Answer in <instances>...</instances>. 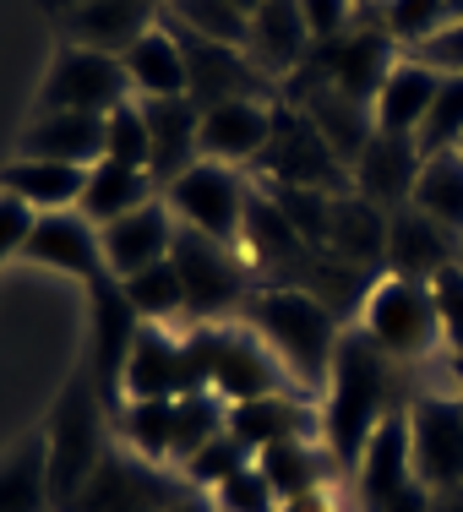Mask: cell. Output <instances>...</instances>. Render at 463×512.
Here are the masks:
<instances>
[{
  "label": "cell",
  "instance_id": "obj_12",
  "mask_svg": "<svg viewBox=\"0 0 463 512\" xmlns=\"http://www.w3.org/2000/svg\"><path fill=\"white\" fill-rule=\"evenodd\" d=\"M409 453H414V480L425 491L463 485V398H414Z\"/></svg>",
  "mask_w": 463,
  "mask_h": 512
},
{
  "label": "cell",
  "instance_id": "obj_50",
  "mask_svg": "<svg viewBox=\"0 0 463 512\" xmlns=\"http://www.w3.org/2000/svg\"><path fill=\"white\" fill-rule=\"evenodd\" d=\"M387 512H431V491H425V485H420V480H414V485H409V491H404V496H398V502H393V507H387Z\"/></svg>",
  "mask_w": 463,
  "mask_h": 512
},
{
  "label": "cell",
  "instance_id": "obj_55",
  "mask_svg": "<svg viewBox=\"0 0 463 512\" xmlns=\"http://www.w3.org/2000/svg\"><path fill=\"white\" fill-rule=\"evenodd\" d=\"M458 371H463V365H458Z\"/></svg>",
  "mask_w": 463,
  "mask_h": 512
},
{
  "label": "cell",
  "instance_id": "obj_9",
  "mask_svg": "<svg viewBox=\"0 0 463 512\" xmlns=\"http://www.w3.org/2000/svg\"><path fill=\"white\" fill-rule=\"evenodd\" d=\"M257 169L267 175V186H311V191H349V164L322 142V131L311 126L300 109L278 104L273 120V142L257 158Z\"/></svg>",
  "mask_w": 463,
  "mask_h": 512
},
{
  "label": "cell",
  "instance_id": "obj_24",
  "mask_svg": "<svg viewBox=\"0 0 463 512\" xmlns=\"http://www.w3.org/2000/svg\"><path fill=\"white\" fill-rule=\"evenodd\" d=\"M229 431L257 458L262 447L289 442V436H322V414L311 404H300L295 393H267V398H246V404L229 409Z\"/></svg>",
  "mask_w": 463,
  "mask_h": 512
},
{
  "label": "cell",
  "instance_id": "obj_5",
  "mask_svg": "<svg viewBox=\"0 0 463 512\" xmlns=\"http://www.w3.org/2000/svg\"><path fill=\"white\" fill-rule=\"evenodd\" d=\"M169 262H175L180 284H186V316L191 327L202 322H229V316L246 311L251 300V262L240 246H224V240H207L197 229L180 224L175 229V251H169Z\"/></svg>",
  "mask_w": 463,
  "mask_h": 512
},
{
  "label": "cell",
  "instance_id": "obj_39",
  "mask_svg": "<svg viewBox=\"0 0 463 512\" xmlns=\"http://www.w3.org/2000/svg\"><path fill=\"white\" fill-rule=\"evenodd\" d=\"M267 197L278 202V213L295 224V235L306 240V246L322 251L327 246V229H333V197L338 191H311V186H273Z\"/></svg>",
  "mask_w": 463,
  "mask_h": 512
},
{
  "label": "cell",
  "instance_id": "obj_23",
  "mask_svg": "<svg viewBox=\"0 0 463 512\" xmlns=\"http://www.w3.org/2000/svg\"><path fill=\"white\" fill-rule=\"evenodd\" d=\"M17 158H55V164L93 169L104 158V120L66 115V109H39L28 120V131L17 137Z\"/></svg>",
  "mask_w": 463,
  "mask_h": 512
},
{
  "label": "cell",
  "instance_id": "obj_7",
  "mask_svg": "<svg viewBox=\"0 0 463 512\" xmlns=\"http://www.w3.org/2000/svg\"><path fill=\"white\" fill-rule=\"evenodd\" d=\"M251 197H257V191L240 180V169L213 164V158H197L186 175H175L164 186V202H169V213H175V224L197 229L207 240H224V246H240Z\"/></svg>",
  "mask_w": 463,
  "mask_h": 512
},
{
  "label": "cell",
  "instance_id": "obj_54",
  "mask_svg": "<svg viewBox=\"0 0 463 512\" xmlns=\"http://www.w3.org/2000/svg\"><path fill=\"white\" fill-rule=\"evenodd\" d=\"M235 6L246 11V17H257V6H262V0H235Z\"/></svg>",
  "mask_w": 463,
  "mask_h": 512
},
{
  "label": "cell",
  "instance_id": "obj_10",
  "mask_svg": "<svg viewBox=\"0 0 463 512\" xmlns=\"http://www.w3.org/2000/svg\"><path fill=\"white\" fill-rule=\"evenodd\" d=\"M137 333H142V316L131 311L120 278L104 273L99 284H88V371L109 404L120 393V376H126V355L137 344Z\"/></svg>",
  "mask_w": 463,
  "mask_h": 512
},
{
  "label": "cell",
  "instance_id": "obj_27",
  "mask_svg": "<svg viewBox=\"0 0 463 512\" xmlns=\"http://www.w3.org/2000/svg\"><path fill=\"white\" fill-rule=\"evenodd\" d=\"M142 115H148V137H153V180L158 191L169 186L175 175H186L197 164V126L202 109L191 99H142Z\"/></svg>",
  "mask_w": 463,
  "mask_h": 512
},
{
  "label": "cell",
  "instance_id": "obj_32",
  "mask_svg": "<svg viewBox=\"0 0 463 512\" xmlns=\"http://www.w3.org/2000/svg\"><path fill=\"white\" fill-rule=\"evenodd\" d=\"M251 60L262 71H295L311 50V33L300 22V6L295 0H262L257 17H251Z\"/></svg>",
  "mask_w": 463,
  "mask_h": 512
},
{
  "label": "cell",
  "instance_id": "obj_18",
  "mask_svg": "<svg viewBox=\"0 0 463 512\" xmlns=\"http://www.w3.org/2000/svg\"><path fill=\"white\" fill-rule=\"evenodd\" d=\"M158 22V0H77L60 11V33L77 50L99 55H126Z\"/></svg>",
  "mask_w": 463,
  "mask_h": 512
},
{
  "label": "cell",
  "instance_id": "obj_19",
  "mask_svg": "<svg viewBox=\"0 0 463 512\" xmlns=\"http://www.w3.org/2000/svg\"><path fill=\"white\" fill-rule=\"evenodd\" d=\"M420 164H425V153L414 137H387V131H376V137L365 142V153L349 164V186H355L365 202H376L382 213H398V207H409V197H414Z\"/></svg>",
  "mask_w": 463,
  "mask_h": 512
},
{
  "label": "cell",
  "instance_id": "obj_34",
  "mask_svg": "<svg viewBox=\"0 0 463 512\" xmlns=\"http://www.w3.org/2000/svg\"><path fill=\"white\" fill-rule=\"evenodd\" d=\"M115 420L137 458L158 463V469L175 458V398H126L115 409Z\"/></svg>",
  "mask_w": 463,
  "mask_h": 512
},
{
  "label": "cell",
  "instance_id": "obj_35",
  "mask_svg": "<svg viewBox=\"0 0 463 512\" xmlns=\"http://www.w3.org/2000/svg\"><path fill=\"white\" fill-rule=\"evenodd\" d=\"M164 17L175 22V28H186L191 39L224 44V50H246L251 44V17L235 0H169Z\"/></svg>",
  "mask_w": 463,
  "mask_h": 512
},
{
  "label": "cell",
  "instance_id": "obj_41",
  "mask_svg": "<svg viewBox=\"0 0 463 512\" xmlns=\"http://www.w3.org/2000/svg\"><path fill=\"white\" fill-rule=\"evenodd\" d=\"M420 153H458L463 148V77H442V88H436V104L431 115H425L420 126Z\"/></svg>",
  "mask_w": 463,
  "mask_h": 512
},
{
  "label": "cell",
  "instance_id": "obj_29",
  "mask_svg": "<svg viewBox=\"0 0 463 512\" xmlns=\"http://www.w3.org/2000/svg\"><path fill=\"white\" fill-rule=\"evenodd\" d=\"M153 197H164L158 191V180L148 169H131V164H115V158H99V164L88 169V186H82V202L77 213L88 218V224H115V218L137 213V207H148Z\"/></svg>",
  "mask_w": 463,
  "mask_h": 512
},
{
  "label": "cell",
  "instance_id": "obj_52",
  "mask_svg": "<svg viewBox=\"0 0 463 512\" xmlns=\"http://www.w3.org/2000/svg\"><path fill=\"white\" fill-rule=\"evenodd\" d=\"M169 512H218V507H213V496L202 502L197 491H180V496H175V507H169Z\"/></svg>",
  "mask_w": 463,
  "mask_h": 512
},
{
  "label": "cell",
  "instance_id": "obj_37",
  "mask_svg": "<svg viewBox=\"0 0 463 512\" xmlns=\"http://www.w3.org/2000/svg\"><path fill=\"white\" fill-rule=\"evenodd\" d=\"M120 289H126L131 311H137L148 327H169V322H180V316H186V284H180L175 262L142 267V273L120 278Z\"/></svg>",
  "mask_w": 463,
  "mask_h": 512
},
{
  "label": "cell",
  "instance_id": "obj_21",
  "mask_svg": "<svg viewBox=\"0 0 463 512\" xmlns=\"http://www.w3.org/2000/svg\"><path fill=\"white\" fill-rule=\"evenodd\" d=\"M175 213H169L164 197H153L148 207H137V213L115 218V224H104V267L115 278H131L142 273V267L153 262H169V251H175Z\"/></svg>",
  "mask_w": 463,
  "mask_h": 512
},
{
  "label": "cell",
  "instance_id": "obj_4",
  "mask_svg": "<svg viewBox=\"0 0 463 512\" xmlns=\"http://www.w3.org/2000/svg\"><path fill=\"white\" fill-rule=\"evenodd\" d=\"M109 398L99 393L93 371H77V382L60 393V404L50 414V496H55V512H66L71 502L82 496V485L93 480V469L104 463L109 453Z\"/></svg>",
  "mask_w": 463,
  "mask_h": 512
},
{
  "label": "cell",
  "instance_id": "obj_33",
  "mask_svg": "<svg viewBox=\"0 0 463 512\" xmlns=\"http://www.w3.org/2000/svg\"><path fill=\"white\" fill-rule=\"evenodd\" d=\"M0 512H55L50 442L44 436H28L0 458Z\"/></svg>",
  "mask_w": 463,
  "mask_h": 512
},
{
  "label": "cell",
  "instance_id": "obj_36",
  "mask_svg": "<svg viewBox=\"0 0 463 512\" xmlns=\"http://www.w3.org/2000/svg\"><path fill=\"white\" fill-rule=\"evenodd\" d=\"M409 207H420L425 218H436V224H447L463 235V153H431L425 158Z\"/></svg>",
  "mask_w": 463,
  "mask_h": 512
},
{
  "label": "cell",
  "instance_id": "obj_51",
  "mask_svg": "<svg viewBox=\"0 0 463 512\" xmlns=\"http://www.w3.org/2000/svg\"><path fill=\"white\" fill-rule=\"evenodd\" d=\"M431 512H463V485H447V491H431Z\"/></svg>",
  "mask_w": 463,
  "mask_h": 512
},
{
  "label": "cell",
  "instance_id": "obj_48",
  "mask_svg": "<svg viewBox=\"0 0 463 512\" xmlns=\"http://www.w3.org/2000/svg\"><path fill=\"white\" fill-rule=\"evenodd\" d=\"M33 207L28 202H17L11 191H0V267L6 262H17L22 246H28V235H33Z\"/></svg>",
  "mask_w": 463,
  "mask_h": 512
},
{
  "label": "cell",
  "instance_id": "obj_22",
  "mask_svg": "<svg viewBox=\"0 0 463 512\" xmlns=\"http://www.w3.org/2000/svg\"><path fill=\"white\" fill-rule=\"evenodd\" d=\"M131 77L137 99H191V66H186V44L175 39L169 22H153L126 55H120Z\"/></svg>",
  "mask_w": 463,
  "mask_h": 512
},
{
  "label": "cell",
  "instance_id": "obj_13",
  "mask_svg": "<svg viewBox=\"0 0 463 512\" xmlns=\"http://www.w3.org/2000/svg\"><path fill=\"white\" fill-rule=\"evenodd\" d=\"M316 66L322 71H316L311 82H300L295 93L327 82V88L349 93V99H360V104H376L387 71L398 66L393 60V33L387 28H355V33H344V39H333V44H316Z\"/></svg>",
  "mask_w": 463,
  "mask_h": 512
},
{
  "label": "cell",
  "instance_id": "obj_25",
  "mask_svg": "<svg viewBox=\"0 0 463 512\" xmlns=\"http://www.w3.org/2000/svg\"><path fill=\"white\" fill-rule=\"evenodd\" d=\"M387 218L376 202H365L355 186L338 191L333 197V229H327V251L338 256V262L360 267V273H376V267H387Z\"/></svg>",
  "mask_w": 463,
  "mask_h": 512
},
{
  "label": "cell",
  "instance_id": "obj_8",
  "mask_svg": "<svg viewBox=\"0 0 463 512\" xmlns=\"http://www.w3.org/2000/svg\"><path fill=\"white\" fill-rule=\"evenodd\" d=\"M120 104H131V77L120 66V55H99V50H66L55 55L50 77L39 88V109H66V115H115Z\"/></svg>",
  "mask_w": 463,
  "mask_h": 512
},
{
  "label": "cell",
  "instance_id": "obj_53",
  "mask_svg": "<svg viewBox=\"0 0 463 512\" xmlns=\"http://www.w3.org/2000/svg\"><path fill=\"white\" fill-rule=\"evenodd\" d=\"M463 17V0H447V22H458Z\"/></svg>",
  "mask_w": 463,
  "mask_h": 512
},
{
  "label": "cell",
  "instance_id": "obj_38",
  "mask_svg": "<svg viewBox=\"0 0 463 512\" xmlns=\"http://www.w3.org/2000/svg\"><path fill=\"white\" fill-rule=\"evenodd\" d=\"M229 431V404L218 393H186V398H175V469H186L191 458L202 453L213 436H224Z\"/></svg>",
  "mask_w": 463,
  "mask_h": 512
},
{
  "label": "cell",
  "instance_id": "obj_47",
  "mask_svg": "<svg viewBox=\"0 0 463 512\" xmlns=\"http://www.w3.org/2000/svg\"><path fill=\"white\" fill-rule=\"evenodd\" d=\"M409 60L431 66L436 77H463V17H458V22H447L442 33H431L425 44H414Z\"/></svg>",
  "mask_w": 463,
  "mask_h": 512
},
{
  "label": "cell",
  "instance_id": "obj_49",
  "mask_svg": "<svg viewBox=\"0 0 463 512\" xmlns=\"http://www.w3.org/2000/svg\"><path fill=\"white\" fill-rule=\"evenodd\" d=\"M278 512H338V491L333 485H316V491H300V496H284Z\"/></svg>",
  "mask_w": 463,
  "mask_h": 512
},
{
  "label": "cell",
  "instance_id": "obj_31",
  "mask_svg": "<svg viewBox=\"0 0 463 512\" xmlns=\"http://www.w3.org/2000/svg\"><path fill=\"white\" fill-rule=\"evenodd\" d=\"M333 463L338 458L327 453V442H316V436H289V442H273L257 453V469L278 491V502H284V496H300V491H316V485H333Z\"/></svg>",
  "mask_w": 463,
  "mask_h": 512
},
{
  "label": "cell",
  "instance_id": "obj_45",
  "mask_svg": "<svg viewBox=\"0 0 463 512\" xmlns=\"http://www.w3.org/2000/svg\"><path fill=\"white\" fill-rule=\"evenodd\" d=\"M431 295H436V311H442V344L463 365V262L431 278Z\"/></svg>",
  "mask_w": 463,
  "mask_h": 512
},
{
  "label": "cell",
  "instance_id": "obj_17",
  "mask_svg": "<svg viewBox=\"0 0 463 512\" xmlns=\"http://www.w3.org/2000/svg\"><path fill=\"white\" fill-rule=\"evenodd\" d=\"M273 120L278 104L273 99H229L202 109L197 126V153L213 158V164H257L273 142Z\"/></svg>",
  "mask_w": 463,
  "mask_h": 512
},
{
  "label": "cell",
  "instance_id": "obj_43",
  "mask_svg": "<svg viewBox=\"0 0 463 512\" xmlns=\"http://www.w3.org/2000/svg\"><path fill=\"white\" fill-rule=\"evenodd\" d=\"M246 463H251V453L235 442V431H224V436H213V442H207L180 474H186L191 491H218V485H224L229 474H240Z\"/></svg>",
  "mask_w": 463,
  "mask_h": 512
},
{
  "label": "cell",
  "instance_id": "obj_15",
  "mask_svg": "<svg viewBox=\"0 0 463 512\" xmlns=\"http://www.w3.org/2000/svg\"><path fill=\"white\" fill-rule=\"evenodd\" d=\"M126 398H186V393H207L197 382V365L186 355V338H175L169 327H148L142 322L137 344L126 355V376H120Z\"/></svg>",
  "mask_w": 463,
  "mask_h": 512
},
{
  "label": "cell",
  "instance_id": "obj_6",
  "mask_svg": "<svg viewBox=\"0 0 463 512\" xmlns=\"http://www.w3.org/2000/svg\"><path fill=\"white\" fill-rule=\"evenodd\" d=\"M360 333L398 365L425 360L442 344V311H436L431 284H420V278H393V273L376 278L371 300H365V311H360Z\"/></svg>",
  "mask_w": 463,
  "mask_h": 512
},
{
  "label": "cell",
  "instance_id": "obj_44",
  "mask_svg": "<svg viewBox=\"0 0 463 512\" xmlns=\"http://www.w3.org/2000/svg\"><path fill=\"white\" fill-rule=\"evenodd\" d=\"M213 496V507L218 512H278V491L267 485V474L257 469V458L246 463L240 474H229L218 491H207Z\"/></svg>",
  "mask_w": 463,
  "mask_h": 512
},
{
  "label": "cell",
  "instance_id": "obj_1",
  "mask_svg": "<svg viewBox=\"0 0 463 512\" xmlns=\"http://www.w3.org/2000/svg\"><path fill=\"white\" fill-rule=\"evenodd\" d=\"M398 409H409L398 398V360H387L360 327L344 333L333 360V382H327V409H322V442L338 458V469H355L371 431Z\"/></svg>",
  "mask_w": 463,
  "mask_h": 512
},
{
  "label": "cell",
  "instance_id": "obj_20",
  "mask_svg": "<svg viewBox=\"0 0 463 512\" xmlns=\"http://www.w3.org/2000/svg\"><path fill=\"white\" fill-rule=\"evenodd\" d=\"M355 480H360V507L365 512H387L398 496L414 485V453H409V409L387 414L382 425L371 431L365 453L355 463Z\"/></svg>",
  "mask_w": 463,
  "mask_h": 512
},
{
  "label": "cell",
  "instance_id": "obj_40",
  "mask_svg": "<svg viewBox=\"0 0 463 512\" xmlns=\"http://www.w3.org/2000/svg\"><path fill=\"white\" fill-rule=\"evenodd\" d=\"M104 158L153 175V137H148V115L142 104H120L115 115H104Z\"/></svg>",
  "mask_w": 463,
  "mask_h": 512
},
{
  "label": "cell",
  "instance_id": "obj_11",
  "mask_svg": "<svg viewBox=\"0 0 463 512\" xmlns=\"http://www.w3.org/2000/svg\"><path fill=\"white\" fill-rule=\"evenodd\" d=\"M175 496H180V485H169L158 463L109 447L104 463L93 469V480L82 485V496L66 512H169Z\"/></svg>",
  "mask_w": 463,
  "mask_h": 512
},
{
  "label": "cell",
  "instance_id": "obj_56",
  "mask_svg": "<svg viewBox=\"0 0 463 512\" xmlns=\"http://www.w3.org/2000/svg\"><path fill=\"white\" fill-rule=\"evenodd\" d=\"M458 153H463V148H458Z\"/></svg>",
  "mask_w": 463,
  "mask_h": 512
},
{
  "label": "cell",
  "instance_id": "obj_46",
  "mask_svg": "<svg viewBox=\"0 0 463 512\" xmlns=\"http://www.w3.org/2000/svg\"><path fill=\"white\" fill-rule=\"evenodd\" d=\"M295 6H300V22H306L311 44H333L349 33L360 0H295Z\"/></svg>",
  "mask_w": 463,
  "mask_h": 512
},
{
  "label": "cell",
  "instance_id": "obj_28",
  "mask_svg": "<svg viewBox=\"0 0 463 512\" xmlns=\"http://www.w3.org/2000/svg\"><path fill=\"white\" fill-rule=\"evenodd\" d=\"M295 99H300V115H306L311 126L322 131V142H327V148H333L338 158H344V164H355V158L365 153V142L376 137L371 104L349 99V93L327 88V82H316V88L295 93Z\"/></svg>",
  "mask_w": 463,
  "mask_h": 512
},
{
  "label": "cell",
  "instance_id": "obj_14",
  "mask_svg": "<svg viewBox=\"0 0 463 512\" xmlns=\"http://www.w3.org/2000/svg\"><path fill=\"white\" fill-rule=\"evenodd\" d=\"M22 262L66 273V278H77V284H99V278L109 273L99 224H88L77 207H71V213H39L33 218V235H28V246H22Z\"/></svg>",
  "mask_w": 463,
  "mask_h": 512
},
{
  "label": "cell",
  "instance_id": "obj_16",
  "mask_svg": "<svg viewBox=\"0 0 463 512\" xmlns=\"http://www.w3.org/2000/svg\"><path fill=\"white\" fill-rule=\"evenodd\" d=\"M463 262V235L436 218H425L420 207H398L387 218V273L393 278H420L431 284L436 273Z\"/></svg>",
  "mask_w": 463,
  "mask_h": 512
},
{
  "label": "cell",
  "instance_id": "obj_2",
  "mask_svg": "<svg viewBox=\"0 0 463 512\" xmlns=\"http://www.w3.org/2000/svg\"><path fill=\"white\" fill-rule=\"evenodd\" d=\"M240 322L273 349L300 393H322V387L333 382V360H338L344 333H338V316L327 311L322 300H311L306 289H289V284L251 289Z\"/></svg>",
  "mask_w": 463,
  "mask_h": 512
},
{
  "label": "cell",
  "instance_id": "obj_3",
  "mask_svg": "<svg viewBox=\"0 0 463 512\" xmlns=\"http://www.w3.org/2000/svg\"><path fill=\"white\" fill-rule=\"evenodd\" d=\"M186 355L197 365V382L207 393H218L229 409L246 398L267 393H289V371L278 365V355L251 333L246 322H202L186 333Z\"/></svg>",
  "mask_w": 463,
  "mask_h": 512
},
{
  "label": "cell",
  "instance_id": "obj_26",
  "mask_svg": "<svg viewBox=\"0 0 463 512\" xmlns=\"http://www.w3.org/2000/svg\"><path fill=\"white\" fill-rule=\"evenodd\" d=\"M436 88H442V77L404 55L387 71L382 93H376V104H371L376 131H387V137H420L425 115H431V104H436Z\"/></svg>",
  "mask_w": 463,
  "mask_h": 512
},
{
  "label": "cell",
  "instance_id": "obj_42",
  "mask_svg": "<svg viewBox=\"0 0 463 512\" xmlns=\"http://www.w3.org/2000/svg\"><path fill=\"white\" fill-rule=\"evenodd\" d=\"M382 28L393 33V44H425L431 33L447 28V0H387L382 6Z\"/></svg>",
  "mask_w": 463,
  "mask_h": 512
},
{
  "label": "cell",
  "instance_id": "obj_30",
  "mask_svg": "<svg viewBox=\"0 0 463 512\" xmlns=\"http://www.w3.org/2000/svg\"><path fill=\"white\" fill-rule=\"evenodd\" d=\"M82 186H88V169L55 164V158H17L0 169V191L28 202L33 213H71L82 202Z\"/></svg>",
  "mask_w": 463,
  "mask_h": 512
}]
</instances>
